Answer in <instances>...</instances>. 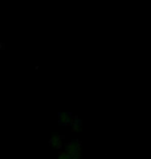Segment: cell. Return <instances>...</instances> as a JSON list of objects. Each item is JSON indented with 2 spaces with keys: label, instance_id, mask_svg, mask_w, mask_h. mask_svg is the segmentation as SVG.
<instances>
[{
  "label": "cell",
  "instance_id": "1",
  "mask_svg": "<svg viewBox=\"0 0 151 159\" xmlns=\"http://www.w3.org/2000/svg\"><path fill=\"white\" fill-rule=\"evenodd\" d=\"M81 149H82V145L79 139H72L70 142L65 143V144L63 145L64 151L68 152V153H72V154H75V155H81Z\"/></svg>",
  "mask_w": 151,
  "mask_h": 159
},
{
  "label": "cell",
  "instance_id": "2",
  "mask_svg": "<svg viewBox=\"0 0 151 159\" xmlns=\"http://www.w3.org/2000/svg\"><path fill=\"white\" fill-rule=\"evenodd\" d=\"M76 116H73L72 113L62 112L58 114V123L61 126H70Z\"/></svg>",
  "mask_w": 151,
  "mask_h": 159
},
{
  "label": "cell",
  "instance_id": "3",
  "mask_svg": "<svg viewBox=\"0 0 151 159\" xmlns=\"http://www.w3.org/2000/svg\"><path fill=\"white\" fill-rule=\"evenodd\" d=\"M63 135H53L49 139V145L55 149H61L63 147Z\"/></svg>",
  "mask_w": 151,
  "mask_h": 159
},
{
  "label": "cell",
  "instance_id": "4",
  "mask_svg": "<svg viewBox=\"0 0 151 159\" xmlns=\"http://www.w3.org/2000/svg\"><path fill=\"white\" fill-rule=\"evenodd\" d=\"M58 159H81V155H75L62 150L59 152Z\"/></svg>",
  "mask_w": 151,
  "mask_h": 159
},
{
  "label": "cell",
  "instance_id": "5",
  "mask_svg": "<svg viewBox=\"0 0 151 159\" xmlns=\"http://www.w3.org/2000/svg\"><path fill=\"white\" fill-rule=\"evenodd\" d=\"M70 127H72V130L73 131H80V130L82 129V121L80 120L78 117H75V119H73V123L70 124Z\"/></svg>",
  "mask_w": 151,
  "mask_h": 159
},
{
  "label": "cell",
  "instance_id": "6",
  "mask_svg": "<svg viewBox=\"0 0 151 159\" xmlns=\"http://www.w3.org/2000/svg\"><path fill=\"white\" fill-rule=\"evenodd\" d=\"M2 48H3V44L0 43V50H2Z\"/></svg>",
  "mask_w": 151,
  "mask_h": 159
}]
</instances>
